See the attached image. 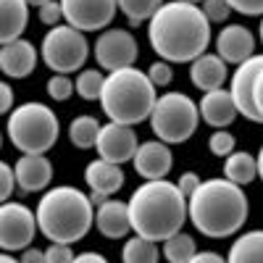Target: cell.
Returning <instances> with one entry per match:
<instances>
[{
    "label": "cell",
    "mask_w": 263,
    "mask_h": 263,
    "mask_svg": "<svg viewBox=\"0 0 263 263\" xmlns=\"http://www.w3.org/2000/svg\"><path fill=\"white\" fill-rule=\"evenodd\" d=\"M200 184H203V179H200V177H197V174H195V171H184V174H182V177L177 179V187L182 190V195L187 197V200H190V195H195V190H197V187H200Z\"/></svg>",
    "instance_id": "38"
},
{
    "label": "cell",
    "mask_w": 263,
    "mask_h": 263,
    "mask_svg": "<svg viewBox=\"0 0 263 263\" xmlns=\"http://www.w3.org/2000/svg\"><path fill=\"white\" fill-rule=\"evenodd\" d=\"M203 11H205L211 24H224V21L229 18V13H232V6L227 3V0H205Z\"/></svg>",
    "instance_id": "33"
},
{
    "label": "cell",
    "mask_w": 263,
    "mask_h": 263,
    "mask_svg": "<svg viewBox=\"0 0 263 263\" xmlns=\"http://www.w3.org/2000/svg\"><path fill=\"white\" fill-rule=\"evenodd\" d=\"M37 229V211L24 203H3L0 208V245L6 253H21L32 248Z\"/></svg>",
    "instance_id": "9"
},
{
    "label": "cell",
    "mask_w": 263,
    "mask_h": 263,
    "mask_svg": "<svg viewBox=\"0 0 263 263\" xmlns=\"http://www.w3.org/2000/svg\"><path fill=\"white\" fill-rule=\"evenodd\" d=\"M161 260V248L147 237H129L121 248V263H158Z\"/></svg>",
    "instance_id": "26"
},
{
    "label": "cell",
    "mask_w": 263,
    "mask_h": 263,
    "mask_svg": "<svg viewBox=\"0 0 263 263\" xmlns=\"http://www.w3.org/2000/svg\"><path fill=\"white\" fill-rule=\"evenodd\" d=\"M227 3L242 16H263V0H227Z\"/></svg>",
    "instance_id": "37"
},
{
    "label": "cell",
    "mask_w": 263,
    "mask_h": 263,
    "mask_svg": "<svg viewBox=\"0 0 263 263\" xmlns=\"http://www.w3.org/2000/svg\"><path fill=\"white\" fill-rule=\"evenodd\" d=\"M16 187H18V182H16V171H13V166L3 163V166H0V200L8 203Z\"/></svg>",
    "instance_id": "35"
},
{
    "label": "cell",
    "mask_w": 263,
    "mask_h": 263,
    "mask_svg": "<svg viewBox=\"0 0 263 263\" xmlns=\"http://www.w3.org/2000/svg\"><path fill=\"white\" fill-rule=\"evenodd\" d=\"M95 229L105 239H121L132 229V216H129V203H121L116 197H108L103 205L95 208Z\"/></svg>",
    "instance_id": "19"
},
{
    "label": "cell",
    "mask_w": 263,
    "mask_h": 263,
    "mask_svg": "<svg viewBox=\"0 0 263 263\" xmlns=\"http://www.w3.org/2000/svg\"><path fill=\"white\" fill-rule=\"evenodd\" d=\"M227 263H263V229L239 234L227 253Z\"/></svg>",
    "instance_id": "23"
},
{
    "label": "cell",
    "mask_w": 263,
    "mask_h": 263,
    "mask_svg": "<svg viewBox=\"0 0 263 263\" xmlns=\"http://www.w3.org/2000/svg\"><path fill=\"white\" fill-rule=\"evenodd\" d=\"M45 90H48V95H50L53 100L63 103V100H69V98L77 92V84H74V79H71L69 74H53V77L48 79V84H45Z\"/></svg>",
    "instance_id": "30"
},
{
    "label": "cell",
    "mask_w": 263,
    "mask_h": 263,
    "mask_svg": "<svg viewBox=\"0 0 263 263\" xmlns=\"http://www.w3.org/2000/svg\"><path fill=\"white\" fill-rule=\"evenodd\" d=\"M150 129L156 140L166 145H182L187 142L200 124V105L184 92H163L156 100V108L150 114Z\"/></svg>",
    "instance_id": "7"
},
{
    "label": "cell",
    "mask_w": 263,
    "mask_h": 263,
    "mask_svg": "<svg viewBox=\"0 0 263 263\" xmlns=\"http://www.w3.org/2000/svg\"><path fill=\"white\" fill-rule=\"evenodd\" d=\"M16 171V182L21 192H45L50 190L53 182V163L48 156H29V153H21V158L13 166Z\"/></svg>",
    "instance_id": "17"
},
{
    "label": "cell",
    "mask_w": 263,
    "mask_h": 263,
    "mask_svg": "<svg viewBox=\"0 0 263 263\" xmlns=\"http://www.w3.org/2000/svg\"><path fill=\"white\" fill-rule=\"evenodd\" d=\"M255 105H258V111H260V116H263V71H260L258 79H255Z\"/></svg>",
    "instance_id": "43"
},
{
    "label": "cell",
    "mask_w": 263,
    "mask_h": 263,
    "mask_svg": "<svg viewBox=\"0 0 263 263\" xmlns=\"http://www.w3.org/2000/svg\"><path fill=\"white\" fill-rule=\"evenodd\" d=\"M37 16H40V21H42L45 27H58L61 18H63V6H61V0H50V3L40 6V8H37Z\"/></svg>",
    "instance_id": "34"
},
{
    "label": "cell",
    "mask_w": 263,
    "mask_h": 263,
    "mask_svg": "<svg viewBox=\"0 0 263 263\" xmlns=\"http://www.w3.org/2000/svg\"><path fill=\"white\" fill-rule=\"evenodd\" d=\"M0 263H21L18 258H13L11 253H3V255H0Z\"/></svg>",
    "instance_id": "45"
},
{
    "label": "cell",
    "mask_w": 263,
    "mask_h": 263,
    "mask_svg": "<svg viewBox=\"0 0 263 263\" xmlns=\"http://www.w3.org/2000/svg\"><path fill=\"white\" fill-rule=\"evenodd\" d=\"M195 253H197V242H195V237H190L187 232L174 234V237H168L163 242V258L168 263H190Z\"/></svg>",
    "instance_id": "28"
},
{
    "label": "cell",
    "mask_w": 263,
    "mask_h": 263,
    "mask_svg": "<svg viewBox=\"0 0 263 263\" xmlns=\"http://www.w3.org/2000/svg\"><path fill=\"white\" fill-rule=\"evenodd\" d=\"M224 177L239 187H245L250 182L258 179V158L250 156V153L234 150L232 156L224 158Z\"/></svg>",
    "instance_id": "24"
},
{
    "label": "cell",
    "mask_w": 263,
    "mask_h": 263,
    "mask_svg": "<svg viewBox=\"0 0 263 263\" xmlns=\"http://www.w3.org/2000/svg\"><path fill=\"white\" fill-rule=\"evenodd\" d=\"M216 53L227 63H245L255 55V34L242 24H227L216 34Z\"/></svg>",
    "instance_id": "16"
},
{
    "label": "cell",
    "mask_w": 263,
    "mask_h": 263,
    "mask_svg": "<svg viewBox=\"0 0 263 263\" xmlns=\"http://www.w3.org/2000/svg\"><path fill=\"white\" fill-rule=\"evenodd\" d=\"M119 11L129 18V27H142V21H150L163 6V0H116Z\"/></svg>",
    "instance_id": "27"
},
{
    "label": "cell",
    "mask_w": 263,
    "mask_h": 263,
    "mask_svg": "<svg viewBox=\"0 0 263 263\" xmlns=\"http://www.w3.org/2000/svg\"><path fill=\"white\" fill-rule=\"evenodd\" d=\"M84 182L90 187V200L92 205H103L111 195H116L121 187H124V171L119 163H111V161H103V158H95L87 163L84 168Z\"/></svg>",
    "instance_id": "14"
},
{
    "label": "cell",
    "mask_w": 263,
    "mask_h": 263,
    "mask_svg": "<svg viewBox=\"0 0 263 263\" xmlns=\"http://www.w3.org/2000/svg\"><path fill=\"white\" fill-rule=\"evenodd\" d=\"M37 224L48 242L74 245L95 227V205L79 187L58 184L42 192L37 203Z\"/></svg>",
    "instance_id": "4"
},
{
    "label": "cell",
    "mask_w": 263,
    "mask_h": 263,
    "mask_svg": "<svg viewBox=\"0 0 263 263\" xmlns=\"http://www.w3.org/2000/svg\"><path fill=\"white\" fill-rule=\"evenodd\" d=\"M21 263H48L45 260V250H40V248H27V250H21Z\"/></svg>",
    "instance_id": "41"
},
{
    "label": "cell",
    "mask_w": 263,
    "mask_h": 263,
    "mask_svg": "<svg viewBox=\"0 0 263 263\" xmlns=\"http://www.w3.org/2000/svg\"><path fill=\"white\" fill-rule=\"evenodd\" d=\"M184 3H205V0H184Z\"/></svg>",
    "instance_id": "48"
},
{
    "label": "cell",
    "mask_w": 263,
    "mask_h": 263,
    "mask_svg": "<svg viewBox=\"0 0 263 263\" xmlns=\"http://www.w3.org/2000/svg\"><path fill=\"white\" fill-rule=\"evenodd\" d=\"M92 53H95V61L103 71H119V69H129L135 66L137 55H140V48H137V40L129 29H121V27H108L98 34L95 45H92Z\"/></svg>",
    "instance_id": "10"
},
{
    "label": "cell",
    "mask_w": 263,
    "mask_h": 263,
    "mask_svg": "<svg viewBox=\"0 0 263 263\" xmlns=\"http://www.w3.org/2000/svg\"><path fill=\"white\" fill-rule=\"evenodd\" d=\"M40 58L53 74H74L90 58V42H87L84 32L58 24L50 27L48 34L40 42Z\"/></svg>",
    "instance_id": "8"
},
{
    "label": "cell",
    "mask_w": 263,
    "mask_h": 263,
    "mask_svg": "<svg viewBox=\"0 0 263 263\" xmlns=\"http://www.w3.org/2000/svg\"><path fill=\"white\" fill-rule=\"evenodd\" d=\"M190 263H227V258L221 253H213V250H197Z\"/></svg>",
    "instance_id": "39"
},
{
    "label": "cell",
    "mask_w": 263,
    "mask_h": 263,
    "mask_svg": "<svg viewBox=\"0 0 263 263\" xmlns=\"http://www.w3.org/2000/svg\"><path fill=\"white\" fill-rule=\"evenodd\" d=\"M0 69L11 79H27L37 69V48L24 37L13 42H3V48H0Z\"/></svg>",
    "instance_id": "18"
},
{
    "label": "cell",
    "mask_w": 263,
    "mask_h": 263,
    "mask_svg": "<svg viewBox=\"0 0 263 263\" xmlns=\"http://www.w3.org/2000/svg\"><path fill=\"white\" fill-rule=\"evenodd\" d=\"M63 21L79 32H103L119 11L116 0H61Z\"/></svg>",
    "instance_id": "11"
},
{
    "label": "cell",
    "mask_w": 263,
    "mask_h": 263,
    "mask_svg": "<svg viewBox=\"0 0 263 263\" xmlns=\"http://www.w3.org/2000/svg\"><path fill=\"white\" fill-rule=\"evenodd\" d=\"M74 250L71 245H66V242H50L48 250H45V260L48 263H74Z\"/></svg>",
    "instance_id": "36"
},
{
    "label": "cell",
    "mask_w": 263,
    "mask_h": 263,
    "mask_svg": "<svg viewBox=\"0 0 263 263\" xmlns=\"http://www.w3.org/2000/svg\"><path fill=\"white\" fill-rule=\"evenodd\" d=\"M74 84H77V95L82 100H100L103 84H105V74L100 69H82L77 74Z\"/></svg>",
    "instance_id": "29"
},
{
    "label": "cell",
    "mask_w": 263,
    "mask_h": 263,
    "mask_svg": "<svg viewBox=\"0 0 263 263\" xmlns=\"http://www.w3.org/2000/svg\"><path fill=\"white\" fill-rule=\"evenodd\" d=\"M140 147V140H137V132L126 126V124H116V121H108L103 124L100 129V137H98V158L103 161H111V163H119L124 166L126 161L135 158V153Z\"/></svg>",
    "instance_id": "13"
},
{
    "label": "cell",
    "mask_w": 263,
    "mask_h": 263,
    "mask_svg": "<svg viewBox=\"0 0 263 263\" xmlns=\"http://www.w3.org/2000/svg\"><path fill=\"white\" fill-rule=\"evenodd\" d=\"M147 40L158 58L168 63H192L208 53L211 21L197 3L168 0L147 21Z\"/></svg>",
    "instance_id": "1"
},
{
    "label": "cell",
    "mask_w": 263,
    "mask_h": 263,
    "mask_svg": "<svg viewBox=\"0 0 263 263\" xmlns=\"http://www.w3.org/2000/svg\"><path fill=\"white\" fill-rule=\"evenodd\" d=\"M74 263H108V258L103 253H95V250H84L74 258Z\"/></svg>",
    "instance_id": "42"
},
{
    "label": "cell",
    "mask_w": 263,
    "mask_h": 263,
    "mask_svg": "<svg viewBox=\"0 0 263 263\" xmlns=\"http://www.w3.org/2000/svg\"><path fill=\"white\" fill-rule=\"evenodd\" d=\"M147 77H150V82L156 84V87H168L171 79H174V69H171V63H168V61L158 58L156 63H150Z\"/></svg>",
    "instance_id": "32"
},
{
    "label": "cell",
    "mask_w": 263,
    "mask_h": 263,
    "mask_svg": "<svg viewBox=\"0 0 263 263\" xmlns=\"http://www.w3.org/2000/svg\"><path fill=\"white\" fill-rule=\"evenodd\" d=\"M45 3H50V0H29V6H37V8L45 6Z\"/></svg>",
    "instance_id": "46"
},
{
    "label": "cell",
    "mask_w": 263,
    "mask_h": 263,
    "mask_svg": "<svg viewBox=\"0 0 263 263\" xmlns=\"http://www.w3.org/2000/svg\"><path fill=\"white\" fill-rule=\"evenodd\" d=\"M6 135L8 142L18 153H29V156H45L48 150L58 142L61 135V121L58 114L45 103H21L8 114L6 121Z\"/></svg>",
    "instance_id": "6"
},
{
    "label": "cell",
    "mask_w": 263,
    "mask_h": 263,
    "mask_svg": "<svg viewBox=\"0 0 263 263\" xmlns=\"http://www.w3.org/2000/svg\"><path fill=\"white\" fill-rule=\"evenodd\" d=\"M156 100H158V87L150 82L147 71L129 66V69L105 74L100 105L111 121L126 126L142 124L145 119H150Z\"/></svg>",
    "instance_id": "5"
},
{
    "label": "cell",
    "mask_w": 263,
    "mask_h": 263,
    "mask_svg": "<svg viewBox=\"0 0 263 263\" xmlns=\"http://www.w3.org/2000/svg\"><path fill=\"white\" fill-rule=\"evenodd\" d=\"M258 34H260V42H263V16H260V27H258Z\"/></svg>",
    "instance_id": "47"
},
{
    "label": "cell",
    "mask_w": 263,
    "mask_h": 263,
    "mask_svg": "<svg viewBox=\"0 0 263 263\" xmlns=\"http://www.w3.org/2000/svg\"><path fill=\"white\" fill-rule=\"evenodd\" d=\"M132 229L153 242H166L168 237L179 234L190 218V205L182 190L168 179L142 182L129 197Z\"/></svg>",
    "instance_id": "2"
},
{
    "label": "cell",
    "mask_w": 263,
    "mask_h": 263,
    "mask_svg": "<svg viewBox=\"0 0 263 263\" xmlns=\"http://www.w3.org/2000/svg\"><path fill=\"white\" fill-rule=\"evenodd\" d=\"M13 108H16V105H13V90L3 82V84H0V111H3V114H11Z\"/></svg>",
    "instance_id": "40"
},
{
    "label": "cell",
    "mask_w": 263,
    "mask_h": 263,
    "mask_svg": "<svg viewBox=\"0 0 263 263\" xmlns=\"http://www.w3.org/2000/svg\"><path fill=\"white\" fill-rule=\"evenodd\" d=\"M190 79L203 92L221 90L227 82V61L218 53H203L200 58L190 63Z\"/></svg>",
    "instance_id": "21"
},
{
    "label": "cell",
    "mask_w": 263,
    "mask_h": 263,
    "mask_svg": "<svg viewBox=\"0 0 263 263\" xmlns=\"http://www.w3.org/2000/svg\"><path fill=\"white\" fill-rule=\"evenodd\" d=\"M200 119L213 126V129H227L234 124V119L239 116L237 105H234V98L229 90H211V92H203L200 98Z\"/></svg>",
    "instance_id": "20"
},
{
    "label": "cell",
    "mask_w": 263,
    "mask_h": 263,
    "mask_svg": "<svg viewBox=\"0 0 263 263\" xmlns=\"http://www.w3.org/2000/svg\"><path fill=\"white\" fill-rule=\"evenodd\" d=\"M260 71H263V55H253L234 69L232 87H229L239 116H245L253 124H263V116L255 105V79H258Z\"/></svg>",
    "instance_id": "12"
},
{
    "label": "cell",
    "mask_w": 263,
    "mask_h": 263,
    "mask_svg": "<svg viewBox=\"0 0 263 263\" xmlns=\"http://www.w3.org/2000/svg\"><path fill=\"white\" fill-rule=\"evenodd\" d=\"M255 158H258V179L263 182V145H260V150H258Z\"/></svg>",
    "instance_id": "44"
},
{
    "label": "cell",
    "mask_w": 263,
    "mask_h": 263,
    "mask_svg": "<svg viewBox=\"0 0 263 263\" xmlns=\"http://www.w3.org/2000/svg\"><path fill=\"white\" fill-rule=\"evenodd\" d=\"M187 205H190L192 227L211 239L234 237L250 216V203L245 190L229 182L227 177L205 179L195 190V195H190Z\"/></svg>",
    "instance_id": "3"
},
{
    "label": "cell",
    "mask_w": 263,
    "mask_h": 263,
    "mask_svg": "<svg viewBox=\"0 0 263 263\" xmlns=\"http://www.w3.org/2000/svg\"><path fill=\"white\" fill-rule=\"evenodd\" d=\"M29 24V0H0V42L21 40Z\"/></svg>",
    "instance_id": "22"
},
{
    "label": "cell",
    "mask_w": 263,
    "mask_h": 263,
    "mask_svg": "<svg viewBox=\"0 0 263 263\" xmlns=\"http://www.w3.org/2000/svg\"><path fill=\"white\" fill-rule=\"evenodd\" d=\"M100 121L90 114H82V116H74L71 124H69V140L74 147L79 150H90L98 145V137H100Z\"/></svg>",
    "instance_id": "25"
},
{
    "label": "cell",
    "mask_w": 263,
    "mask_h": 263,
    "mask_svg": "<svg viewBox=\"0 0 263 263\" xmlns=\"http://www.w3.org/2000/svg\"><path fill=\"white\" fill-rule=\"evenodd\" d=\"M135 171L145 182H153V179H166V174L171 171L174 166V153H171V145L161 142V140H147L137 147L135 158Z\"/></svg>",
    "instance_id": "15"
},
{
    "label": "cell",
    "mask_w": 263,
    "mask_h": 263,
    "mask_svg": "<svg viewBox=\"0 0 263 263\" xmlns=\"http://www.w3.org/2000/svg\"><path fill=\"white\" fill-rule=\"evenodd\" d=\"M234 145H237V140H234L232 132H227V129H216L213 135L208 137V150L213 153L216 158L232 156V153H234Z\"/></svg>",
    "instance_id": "31"
}]
</instances>
